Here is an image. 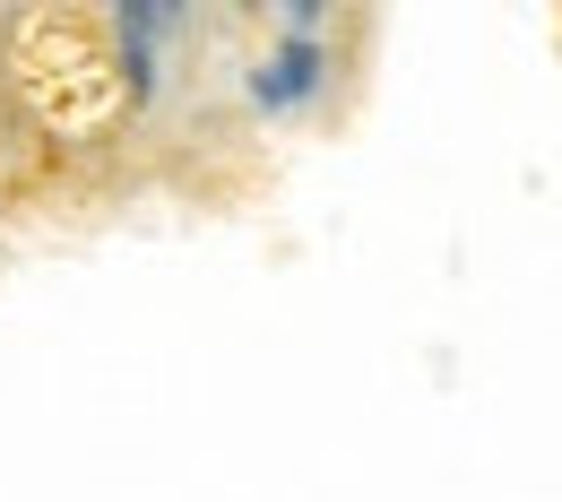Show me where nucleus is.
I'll use <instances>...</instances> for the list:
<instances>
[{
  "instance_id": "1",
  "label": "nucleus",
  "mask_w": 562,
  "mask_h": 502,
  "mask_svg": "<svg viewBox=\"0 0 562 502\" xmlns=\"http://www.w3.org/2000/svg\"><path fill=\"white\" fill-rule=\"evenodd\" d=\"M0 104L18 131H35L44 147H104L131 122V87L113 62L104 9H70V0H35L0 18Z\"/></svg>"
},
{
  "instance_id": "2",
  "label": "nucleus",
  "mask_w": 562,
  "mask_h": 502,
  "mask_svg": "<svg viewBox=\"0 0 562 502\" xmlns=\"http://www.w3.org/2000/svg\"><path fill=\"white\" fill-rule=\"evenodd\" d=\"M104 35H113V62H122V87H131V113H139L165 87V53L191 35V9L182 0H104Z\"/></svg>"
},
{
  "instance_id": "3",
  "label": "nucleus",
  "mask_w": 562,
  "mask_h": 502,
  "mask_svg": "<svg viewBox=\"0 0 562 502\" xmlns=\"http://www.w3.org/2000/svg\"><path fill=\"white\" fill-rule=\"evenodd\" d=\"M329 44H303V35H285V44H269L251 70H243V96H251V113H269V122H285V113H312L321 96H329Z\"/></svg>"
},
{
  "instance_id": "4",
  "label": "nucleus",
  "mask_w": 562,
  "mask_h": 502,
  "mask_svg": "<svg viewBox=\"0 0 562 502\" xmlns=\"http://www.w3.org/2000/svg\"><path fill=\"white\" fill-rule=\"evenodd\" d=\"M278 26H285V35H303V44H321L329 9H321V0H285V9H278Z\"/></svg>"
}]
</instances>
